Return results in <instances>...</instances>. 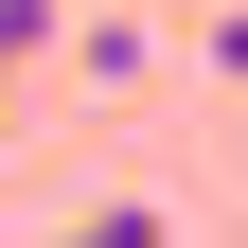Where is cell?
Masks as SVG:
<instances>
[{
	"label": "cell",
	"mask_w": 248,
	"mask_h": 248,
	"mask_svg": "<svg viewBox=\"0 0 248 248\" xmlns=\"http://www.w3.org/2000/svg\"><path fill=\"white\" fill-rule=\"evenodd\" d=\"M213 71H231V89H248V0H231V18H213Z\"/></svg>",
	"instance_id": "3957f363"
},
{
	"label": "cell",
	"mask_w": 248,
	"mask_h": 248,
	"mask_svg": "<svg viewBox=\"0 0 248 248\" xmlns=\"http://www.w3.org/2000/svg\"><path fill=\"white\" fill-rule=\"evenodd\" d=\"M53 248H177V213H160V195H89Z\"/></svg>",
	"instance_id": "6da1fadb"
},
{
	"label": "cell",
	"mask_w": 248,
	"mask_h": 248,
	"mask_svg": "<svg viewBox=\"0 0 248 248\" xmlns=\"http://www.w3.org/2000/svg\"><path fill=\"white\" fill-rule=\"evenodd\" d=\"M53 36H71V0H0V89L36 71V53H53Z\"/></svg>",
	"instance_id": "7a4b0ae2"
}]
</instances>
